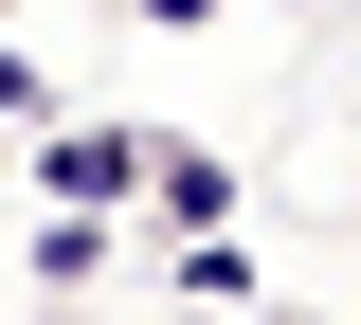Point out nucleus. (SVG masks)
<instances>
[{"label": "nucleus", "mask_w": 361, "mask_h": 325, "mask_svg": "<svg viewBox=\"0 0 361 325\" xmlns=\"http://www.w3.org/2000/svg\"><path fill=\"white\" fill-rule=\"evenodd\" d=\"M37 181H54V217H109V199L163 181V127H54V145H37Z\"/></svg>", "instance_id": "f257e3e1"}, {"label": "nucleus", "mask_w": 361, "mask_h": 325, "mask_svg": "<svg viewBox=\"0 0 361 325\" xmlns=\"http://www.w3.org/2000/svg\"><path fill=\"white\" fill-rule=\"evenodd\" d=\"M0 127H54V91H37V73H18V54H0Z\"/></svg>", "instance_id": "7ed1b4c3"}, {"label": "nucleus", "mask_w": 361, "mask_h": 325, "mask_svg": "<svg viewBox=\"0 0 361 325\" xmlns=\"http://www.w3.org/2000/svg\"><path fill=\"white\" fill-rule=\"evenodd\" d=\"M145 199H163L180 235H217V217H235V163H217V145H163V181H145Z\"/></svg>", "instance_id": "f03ea898"}]
</instances>
